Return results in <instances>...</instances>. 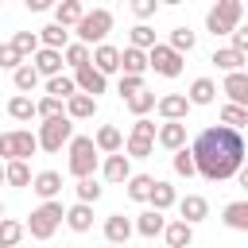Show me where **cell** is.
<instances>
[{"label": "cell", "mask_w": 248, "mask_h": 248, "mask_svg": "<svg viewBox=\"0 0 248 248\" xmlns=\"http://www.w3.org/2000/svg\"><path fill=\"white\" fill-rule=\"evenodd\" d=\"M190 159H194V174H202L209 182H225L244 167V136L229 132L221 124L202 128L190 147Z\"/></svg>", "instance_id": "obj_1"}, {"label": "cell", "mask_w": 248, "mask_h": 248, "mask_svg": "<svg viewBox=\"0 0 248 248\" xmlns=\"http://www.w3.org/2000/svg\"><path fill=\"white\" fill-rule=\"evenodd\" d=\"M74 31H78V43L81 46H101L105 43V35L112 31V12L108 8H93V12H85L78 23H74Z\"/></svg>", "instance_id": "obj_2"}, {"label": "cell", "mask_w": 248, "mask_h": 248, "mask_svg": "<svg viewBox=\"0 0 248 248\" xmlns=\"http://www.w3.org/2000/svg\"><path fill=\"white\" fill-rule=\"evenodd\" d=\"M62 217H66V209H62V202H43L39 209H31V217H27V232L35 236V240H50L54 236V229L62 225Z\"/></svg>", "instance_id": "obj_3"}, {"label": "cell", "mask_w": 248, "mask_h": 248, "mask_svg": "<svg viewBox=\"0 0 248 248\" xmlns=\"http://www.w3.org/2000/svg\"><path fill=\"white\" fill-rule=\"evenodd\" d=\"M93 170H97L93 136H74V140H70V174H74V178H93Z\"/></svg>", "instance_id": "obj_4"}, {"label": "cell", "mask_w": 248, "mask_h": 248, "mask_svg": "<svg viewBox=\"0 0 248 248\" xmlns=\"http://www.w3.org/2000/svg\"><path fill=\"white\" fill-rule=\"evenodd\" d=\"M35 151H39V143H35V136H31V132H23V128H16V132H4V136H0V155H4L8 163H27Z\"/></svg>", "instance_id": "obj_5"}, {"label": "cell", "mask_w": 248, "mask_h": 248, "mask_svg": "<svg viewBox=\"0 0 248 248\" xmlns=\"http://www.w3.org/2000/svg\"><path fill=\"white\" fill-rule=\"evenodd\" d=\"M70 140H74V120H66V116L43 120L39 124V136H35V143L43 151H62V143H70Z\"/></svg>", "instance_id": "obj_6"}, {"label": "cell", "mask_w": 248, "mask_h": 248, "mask_svg": "<svg viewBox=\"0 0 248 248\" xmlns=\"http://www.w3.org/2000/svg\"><path fill=\"white\" fill-rule=\"evenodd\" d=\"M147 70H155V74H163V78H178V74H182V54H174L167 43H155V46L147 50Z\"/></svg>", "instance_id": "obj_7"}, {"label": "cell", "mask_w": 248, "mask_h": 248, "mask_svg": "<svg viewBox=\"0 0 248 248\" xmlns=\"http://www.w3.org/2000/svg\"><path fill=\"white\" fill-rule=\"evenodd\" d=\"M89 66H93L101 78H108V74H116V70H120V50H116L112 43H101V46H93V50H89Z\"/></svg>", "instance_id": "obj_8"}, {"label": "cell", "mask_w": 248, "mask_h": 248, "mask_svg": "<svg viewBox=\"0 0 248 248\" xmlns=\"http://www.w3.org/2000/svg\"><path fill=\"white\" fill-rule=\"evenodd\" d=\"M74 89L97 101V97H101V93L108 89V81H105V78H101V74H97L93 66H81V70H74Z\"/></svg>", "instance_id": "obj_9"}, {"label": "cell", "mask_w": 248, "mask_h": 248, "mask_svg": "<svg viewBox=\"0 0 248 248\" xmlns=\"http://www.w3.org/2000/svg\"><path fill=\"white\" fill-rule=\"evenodd\" d=\"M31 70H35L39 78H58V74H62V50L39 46V50L31 54Z\"/></svg>", "instance_id": "obj_10"}, {"label": "cell", "mask_w": 248, "mask_h": 248, "mask_svg": "<svg viewBox=\"0 0 248 248\" xmlns=\"http://www.w3.org/2000/svg\"><path fill=\"white\" fill-rule=\"evenodd\" d=\"M155 143H163L167 151L186 147V124H178V120H163V124L155 128Z\"/></svg>", "instance_id": "obj_11"}, {"label": "cell", "mask_w": 248, "mask_h": 248, "mask_svg": "<svg viewBox=\"0 0 248 248\" xmlns=\"http://www.w3.org/2000/svg\"><path fill=\"white\" fill-rule=\"evenodd\" d=\"M178 213H182L178 221H186V225L194 229L198 221H205V217H209V202H205L202 194H186V198L178 202Z\"/></svg>", "instance_id": "obj_12"}, {"label": "cell", "mask_w": 248, "mask_h": 248, "mask_svg": "<svg viewBox=\"0 0 248 248\" xmlns=\"http://www.w3.org/2000/svg\"><path fill=\"white\" fill-rule=\"evenodd\" d=\"M31 190L43 198V202H58V190H62V174L58 170H39L31 178Z\"/></svg>", "instance_id": "obj_13"}, {"label": "cell", "mask_w": 248, "mask_h": 248, "mask_svg": "<svg viewBox=\"0 0 248 248\" xmlns=\"http://www.w3.org/2000/svg\"><path fill=\"white\" fill-rule=\"evenodd\" d=\"M225 93H229V105L236 108H248V74L236 70V74H225Z\"/></svg>", "instance_id": "obj_14"}, {"label": "cell", "mask_w": 248, "mask_h": 248, "mask_svg": "<svg viewBox=\"0 0 248 248\" xmlns=\"http://www.w3.org/2000/svg\"><path fill=\"white\" fill-rule=\"evenodd\" d=\"M155 108H159V116H163V120H178V124H182V116L190 112V101H186L182 93H167V97H159V101H155Z\"/></svg>", "instance_id": "obj_15"}, {"label": "cell", "mask_w": 248, "mask_h": 248, "mask_svg": "<svg viewBox=\"0 0 248 248\" xmlns=\"http://www.w3.org/2000/svg\"><path fill=\"white\" fill-rule=\"evenodd\" d=\"M93 147H97V151H105V155H116V151L124 147L120 128H116V124H101V128H97V136H93Z\"/></svg>", "instance_id": "obj_16"}, {"label": "cell", "mask_w": 248, "mask_h": 248, "mask_svg": "<svg viewBox=\"0 0 248 248\" xmlns=\"http://www.w3.org/2000/svg\"><path fill=\"white\" fill-rule=\"evenodd\" d=\"M101 174H105L108 182H128V178H132V159H128L124 151H116V155H108V159H105Z\"/></svg>", "instance_id": "obj_17"}, {"label": "cell", "mask_w": 248, "mask_h": 248, "mask_svg": "<svg viewBox=\"0 0 248 248\" xmlns=\"http://www.w3.org/2000/svg\"><path fill=\"white\" fill-rule=\"evenodd\" d=\"M128 236H132V221H128L124 213H112V217L105 221V240H108V244H116V248H124V244H128Z\"/></svg>", "instance_id": "obj_18"}, {"label": "cell", "mask_w": 248, "mask_h": 248, "mask_svg": "<svg viewBox=\"0 0 248 248\" xmlns=\"http://www.w3.org/2000/svg\"><path fill=\"white\" fill-rule=\"evenodd\" d=\"M147 202H151V209H155V213H163V209H170V205L178 202V194H174V186H170V182L155 178V182H151V194H147Z\"/></svg>", "instance_id": "obj_19"}, {"label": "cell", "mask_w": 248, "mask_h": 248, "mask_svg": "<svg viewBox=\"0 0 248 248\" xmlns=\"http://www.w3.org/2000/svg\"><path fill=\"white\" fill-rule=\"evenodd\" d=\"M35 35H39V46H46V50H66V46H70V31L58 27V23H46V27L35 31Z\"/></svg>", "instance_id": "obj_20"}, {"label": "cell", "mask_w": 248, "mask_h": 248, "mask_svg": "<svg viewBox=\"0 0 248 248\" xmlns=\"http://www.w3.org/2000/svg\"><path fill=\"white\" fill-rule=\"evenodd\" d=\"M190 105H213V97H217V85H213V78H194V85H190V93H182Z\"/></svg>", "instance_id": "obj_21"}, {"label": "cell", "mask_w": 248, "mask_h": 248, "mask_svg": "<svg viewBox=\"0 0 248 248\" xmlns=\"http://www.w3.org/2000/svg\"><path fill=\"white\" fill-rule=\"evenodd\" d=\"M93 112H97V101L85 97V93H74V97L66 101V120H89Z\"/></svg>", "instance_id": "obj_22"}, {"label": "cell", "mask_w": 248, "mask_h": 248, "mask_svg": "<svg viewBox=\"0 0 248 248\" xmlns=\"http://www.w3.org/2000/svg\"><path fill=\"white\" fill-rule=\"evenodd\" d=\"M62 221H66L74 232H89V229H93V205H81V202H78V205H70V209H66V217H62Z\"/></svg>", "instance_id": "obj_23"}, {"label": "cell", "mask_w": 248, "mask_h": 248, "mask_svg": "<svg viewBox=\"0 0 248 248\" xmlns=\"http://www.w3.org/2000/svg\"><path fill=\"white\" fill-rule=\"evenodd\" d=\"M81 16H85L81 0H62V4H54V23H58V27H74Z\"/></svg>", "instance_id": "obj_24"}, {"label": "cell", "mask_w": 248, "mask_h": 248, "mask_svg": "<svg viewBox=\"0 0 248 248\" xmlns=\"http://www.w3.org/2000/svg\"><path fill=\"white\" fill-rule=\"evenodd\" d=\"M120 70H124L128 78H143V70H147V54L124 46V50H120Z\"/></svg>", "instance_id": "obj_25"}, {"label": "cell", "mask_w": 248, "mask_h": 248, "mask_svg": "<svg viewBox=\"0 0 248 248\" xmlns=\"http://www.w3.org/2000/svg\"><path fill=\"white\" fill-rule=\"evenodd\" d=\"M163 236H167L170 248H190V244H194V229H190L186 221H170V225L163 229Z\"/></svg>", "instance_id": "obj_26"}, {"label": "cell", "mask_w": 248, "mask_h": 248, "mask_svg": "<svg viewBox=\"0 0 248 248\" xmlns=\"http://www.w3.org/2000/svg\"><path fill=\"white\" fill-rule=\"evenodd\" d=\"M217 70H225V74H236V70H244V54H236V50H229V46H221V50H213V58H209Z\"/></svg>", "instance_id": "obj_27"}, {"label": "cell", "mask_w": 248, "mask_h": 248, "mask_svg": "<svg viewBox=\"0 0 248 248\" xmlns=\"http://www.w3.org/2000/svg\"><path fill=\"white\" fill-rule=\"evenodd\" d=\"M78 89H74V78H66V74H58V78H46V97H54V101H70Z\"/></svg>", "instance_id": "obj_28"}, {"label": "cell", "mask_w": 248, "mask_h": 248, "mask_svg": "<svg viewBox=\"0 0 248 248\" xmlns=\"http://www.w3.org/2000/svg\"><path fill=\"white\" fill-rule=\"evenodd\" d=\"M225 225L236 232H248V202H229L225 205Z\"/></svg>", "instance_id": "obj_29"}, {"label": "cell", "mask_w": 248, "mask_h": 248, "mask_svg": "<svg viewBox=\"0 0 248 248\" xmlns=\"http://www.w3.org/2000/svg\"><path fill=\"white\" fill-rule=\"evenodd\" d=\"M136 229H140V236H159L163 229H167V217L163 213H155V209H147V213H140V221H136Z\"/></svg>", "instance_id": "obj_30"}, {"label": "cell", "mask_w": 248, "mask_h": 248, "mask_svg": "<svg viewBox=\"0 0 248 248\" xmlns=\"http://www.w3.org/2000/svg\"><path fill=\"white\" fill-rule=\"evenodd\" d=\"M12 46H16V54H19L23 62H31V54L39 50V35H35V31H16V35H12Z\"/></svg>", "instance_id": "obj_31"}, {"label": "cell", "mask_w": 248, "mask_h": 248, "mask_svg": "<svg viewBox=\"0 0 248 248\" xmlns=\"http://www.w3.org/2000/svg\"><path fill=\"white\" fill-rule=\"evenodd\" d=\"M124 105H128V112L140 120V116H147V112L155 108V93H151V89H140V93H132Z\"/></svg>", "instance_id": "obj_32"}, {"label": "cell", "mask_w": 248, "mask_h": 248, "mask_svg": "<svg viewBox=\"0 0 248 248\" xmlns=\"http://www.w3.org/2000/svg\"><path fill=\"white\" fill-rule=\"evenodd\" d=\"M23 240V225L12 217H0V248H19Z\"/></svg>", "instance_id": "obj_33"}, {"label": "cell", "mask_w": 248, "mask_h": 248, "mask_svg": "<svg viewBox=\"0 0 248 248\" xmlns=\"http://www.w3.org/2000/svg\"><path fill=\"white\" fill-rule=\"evenodd\" d=\"M209 12H213V16H221L225 23H232V27H236V23H240V16H244V4H240V0H217Z\"/></svg>", "instance_id": "obj_34"}, {"label": "cell", "mask_w": 248, "mask_h": 248, "mask_svg": "<svg viewBox=\"0 0 248 248\" xmlns=\"http://www.w3.org/2000/svg\"><path fill=\"white\" fill-rule=\"evenodd\" d=\"M194 43H198V35H194L190 27H174V31H170V43H167V46H170L174 54H190V50H194Z\"/></svg>", "instance_id": "obj_35"}, {"label": "cell", "mask_w": 248, "mask_h": 248, "mask_svg": "<svg viewBox=\"0 0 248 248\" xmlns=\"http://www.w3.org/2000/svg\"><path fill=\"white\" fill-rule=\"evenodd\" d=\"M62 66H70V70H81V66H89V46H81V43H70V46L62 50Z\"/></svg>", "instance_id": "obj_36"}, {"label": "cell", "mask_w": 248, "mask_h": 248, "mask_svg": "<svg viewBox=\"0 0 248 248\" xmlns=\"http://www.w3.org/2000/svg\"><path fill=\"white\" fill-rule=\"evenodd\" d=\"M8 116H12V120H31V116H35V101L23 97V93H16V97L8 101Z\"/></svg>", "instance_id": "obj_37"}, {"label": "cell", "mask_w": 248, "mask_h": 248, "mask_svg": "<svg viewBox=\"0 0 248 248\" xmlns=\"http://www.w3.org/2000/svg\"><path fill=\"white\" fill-rule=\"evenodd\" d=\"M244 124H248V108H236V105H225V108H221V128L240 132Z\"/></svg>", "instance_id": "obj_38"}, {"label": "cell", "mask_w": 248, "mask_h": 248, "mask_svg": "<svg viewBox=\"0 0 248 248\" xmlns=\"http://www.w3.org/2000/svg\"><path fill=\"white\" fill-rule=\"evenodd\" d=\"M4 182H8V186H19V190L31 186V167H27V163H8V167H4Z\"/></svg>", "instance_id": "obj_39"}, {"label": "cell", "mask_w": 248, "mask_h": 248, "mask_svg": "<svg viewBox=\"0 0 248 248\" xmlns=\"http://www.w3.org/2000/svg\"><path fill=\"white\" fill-rule=\"evenodd\" d=\"M128 46H132V50H143V54H147V50L155 46V31H151L147 23H136V27H132V43H128Z\"/></svg>", "instance_id": "obj_40"}, {"label": "cell", "mask_w": 248, "mask_h": 248, "mask_svg": "<svg viewBox=\"0 0 248 248\" xmlns=\"http://www.w3.org/2000/svg\"><path fill=\"white\" fill-rule=\"evenodd\" d=\"M12 81H16V89H19L23 97H27V93H31L35 85H39V74L31 70V62H23V66H19L16 74H12Z\"/></svg>", "instance_id": "obj_41"}, {"label": "cell", "mask_w": 248, "mask_h": 248, "mask_svg": "<svg viewBox=\"0 0 248 248\" xmlns=\"http://www.w3.org/2000/svg\"><path fill=\"white\" fill-rule=\"evenodd\" d=\"M151 182H155L151 174H132V178H128V198H132V202H147Z\"/></svg>", "instance_id": "obj_42"}, {"label": "cell", "mask_w": 248, "mask_h": 248, "mask_svg": "<svg viewBox=\"0 0 248 248\" xmlns=\"http://www.w3.org/2000/svg\"><path fill=\"white\" fill-rule=\"evenodd\" d=\"M35 116H43V120H58V116H66V105L54 101V97H43V101H35Z\"/></svg>", "instance_id": "obj_43"}, {"label": "cell", "mask_w": 248, "mask_h": 248, "mask_svg": "<svg viewBox=\"0 0 248 248\" xmlns=\"http://www.w3.org/2000/svg\"><path fill=\"white\" fill-rule=\"evenodd\" d=\"M74 194H78V202H81V205H93V202L101 198V186H97V178H78Z\"/></svg>", "instance_id": "obj_44"}, {"label": "cell", "mask_w": 248, "mask_h": 248, "mask_svg": "<svg viewBox=\"0 0 248 248\" xmlns=\"http://www.w3.org/2000/svg\"><path fill=\"white\" fill-rule=\"evenodd\" d=\"M128 140H143V143H155V124L147 120V116H140L136 124H132V136Z\"/></svg>", "instance_id": "obj_45"}, {"label": "cell", "mask_w": 248, "mask_h": 248, "mask_svg": "<svg viewBox=\"0 0 248 248\" xmlns=\"http://www.w3.org/2000/svg\"><path fill=\"white\" fill-rule=\"evenodd\" d=\"M19 66H23V58L16 54V46H12V43H0V70H12V74H16Z\"/></svg>", "instance_id": "obj_46"}, {"label": "cell", "mask_w": 248, "mask_h": 248, "mask_svg": "<svg viewBox=\"0 0 248 248\" xmlns=\"http://www.w3.org/2000/svg\"><path fill=\"white\" fill-rule=\"evenodd\" d=\"M174 174H182V178H190V174H194V159H190V147H178V151H174Z\"/></svg>", "instance_id": "obj_47"}, {"label": "cell", "mask_w": 248, "mask_h": 248, "mask_svg": "<svg viewBox=\"0 0 248 248\" xmlns=\"http://www.w3.org/2000/svg\"><path fill=\"white\" fill-rule=\"evenodd\" d=\"M124 151H128V159H147V155L155 151V143H143V140H128V143H124Z\"/></svg>", "instance_id": "obj_48"}, {"label": "cell", "mask_w": 248, "mask_h": 248, "mask_svg": "<svg viewBox=\"0 0 248 248\" xmlns=\"http://www.w3.org/2000/svg\"><path fill=\"white\" fill-rule=\"evenodd\" d=\"M143 89V78H128V74H120V97L128 101L132 93H140Z\"/></svg>", "instance_id": "obj_49"}, {"label": "cell", "mask_w": 248, "mask_h": 248, "mask_svg": "<svg viewBox=\"0 0 248 248\" xmlns=\"http://www.w3.org/2000/svg\"><path fill=\"white\" fill-rule=\"evenodd\" d=\"M132 12H136L140 19H151V16L159 12V4H155V0H132Z\"/></svg>", "instance_id": "obj_50"}, {"label": "cell", "mask_w": 248, "mask_h": 248, "mask_svg": "<svg viewBox=\"0 0 248 248\" xmlns=\"http://www.w3.org/2000/svg\"><path fill=\"white\" fill-rule=\"evenodd\" d=\"M229 39H232V43H229V50H236V54H248V31H240V27H236Z\"/></svg>", "instance_id": "obj_51"}, {"label": "cell", "mask_w": 248, "mask_h": 248, "mask_svg": "<svg viewBox=\"0 0 248 248\" xmlns=\"http://www.w3.org/2000/svg\"><path fill=\"white\" fill-rule=\"evenodd\" d=\"M50 0H27V12H46Z\"/></svg>", "instance_id": "obj_52"}, {"label": "cell", "mask_w": 248, "mask_h": 248, "mask_svg": "<svg viewBox=\"0 0 248 248\" xmlns=\"http://www.w3.org/2000/svg\"><path fill=\"white\" fill-rule=\"evenodd\" d=\"M0 217H4V202H0Z\"/></svg>", "instance_id": "obj_53"}, {"label": "cell", "mask_w": 248, "mask_h": 248, "mask_svg": "<svg viewBox=\"0 0 248 248\" xmlns=\"http://www.w3.org/2000/svg\"><path fill=\"white\" fill-rule=\"evenodd\" d=\"M0 182H4V167H0Z\"/></svg>", "instance_id": "obj_54"}, {"label": "cell", "mask_w": 248, "mask_h": 248, "mask_svg": "<svg viewBox=\"0 0 248 248\" xmlns=\"http://www.w3.org/2000/svg\"><path fill=\"white\" fill-rule=\"evenodd\" d=\"M108 248H116V244H108ZM124 248H128V244H124Z\"/></svg>", "instance_id": "obj_55"}]
</instances>
